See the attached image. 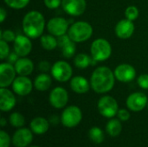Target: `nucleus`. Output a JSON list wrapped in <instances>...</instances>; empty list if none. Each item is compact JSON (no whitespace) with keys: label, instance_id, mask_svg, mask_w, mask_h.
<instances>
[{"label":"nucleus","instance_id":"0eeeda50","mask_svg":"<svg viewBox=\"0 0 148 147\" xmlns=\"http://www.w3.org/2000/svg\"><path fill=\"white\" fill-rule=\"evenodd\" d=\"M51 75L55 80L60 82H66L72 78V67L65 61H58L52 65Z\"/></svg>","mask_w":148,"mask_h":147},{"label":"nucleus","instance_id":"412c9836","mask_svg":"<svg viewBox=\"0 0 148 147\" xmlns=\"http://www.w3.org/2000/svg\"><path fill=\"white\" fill-rule=\"evenodd\" d=\"M90 84L88 81L83 76L77 75L70 80V88L76 94H86L90 88Z\"/></svg>","mask_w":148,"mask_h":147},{"label":"nucleus","instance_id":"393cba45","mask_svg":"<svg viewBox=\"0 0 148 147\" xmlns=\"http://www.w3.org/2000/svg\"><path fill=\"white\" fill-rule=\"evenodd\" d=\"M56 36L49 34V35H43L40 37V42L42 47L46 50H53L55 49L58 44H57V38Z\"/></svg>","mask_w":148,"mask_h":147},{"label":"nucleus","instance_id":"4468645a","mask_svg":"<svg viewBox=\"0 0 148 147\" xmlns=\"http://www.w3.org/2000/svg\"><path fill=\"white\" fill-rule=\"evenodd\" d=\"M33 88V83L27 76L19 75L16 77L12 83V89L15 94L20 96H25L30 94Z\"/></svg>","mask_w":148,"mask_h":147},{"label":"nucleus","instance_id":"a211bd4d","mask_svg":"<svg viewBox=\"0 0 148 147\" xmlns=\"http://www.w3.org/2000/svg\"><path fill=\"white\" fill-rule=\"evenodd\" d=\"M134 32V24L133 21L127 18L121 20L115 26V34L121 39H127Z\"/></svg>","mask_w":148,"mask_h":147},{"label":"nucleus","instance_id":"b1692460","mask_svg":"<svg viewBox=\"0 0 148 147\" xmlns=\"http://www.w3.org/2000/svg\"><path fill=\"white\" fill-rule=\"evenodd\" d=\"M122 130V125L121 123V120L118 119H111L107 126H106V131L108 134L111 137H117L120 135Z\"/></svg>","mask_w":148,"mask_h":147},{"label":"nucleus","instance_id":"f704fd0d","mask_svg":"<svg viewBox=\"0 0 148 147\" xmlns=\"http://www.w3.org/2000/svg\"><path fill=\"white\" fill-rule=\"evenodd\" d=\"M62 0H44V4L47 8L50 10H55L62 5Z\"/></svg>","mask_w":148,"mask_h":147},{"label":"nucleus","instance_id":"6ab92c4d","mask_svg":"<svg viewBox=\"0 0 148 147\" xmlns=\"http://www.w3.org/2000/svg\"><path fill=\"white\" fill-rule=\"evenodd\" d=\"M16 106L14 94L6 88H0V109L3 112H9Z\"/></svg>","mask_w":148,"mask_h":147},{"label":"nucleus","instance_id":"2eb2a0df","mask_svg":"<svg viewBox=\"0 0 148 147\" xmlns=\"http://www.w3.org/2000/svg\"><path fill=\"white\" fill-rule=\"evenodd\" d=\"M32 49V43L30 38L26 35H18L16 36L14 41V51L20 56L25 57L28 55Z\"/></svg>","mask_w":148,"mask_h":147},{"label":"nucleus","instance_id":"bb28decb","mask_svg":"<svg viewBox=\"0 0 148 147\" xmlns=\"http://www.w3.org/2000/svg\"><path fill=\"white\" fill-rule=\"evenodd\" d=\"M88 136H89L90 139L95 144L102 143L104 140V138H105L103 131L100 127H97V126H94L89 130Z\"/></svg>","mask_w":148,"mask_h":147},{"label":"nucleus","instance_id":"7ed1b4c3","mask_svg":"<svg viewBox=\"0 0 148 147\" xmlns=\"http://www.w3.org/2000/svg\"><path fill=\"white\" fill-rule=\"evenodd\" d=\"M68 35L73 42H82L88 41L92 36L93 28L87 22L78 21L69 27Z\"/></svg>","mask_w":148,"mask_h":147},{"label":"nucleus","instance_id":"39448f33","mask_svg":"<svg viewBox=\"0 0 148 147\" xmlns=\"http://www.w3.org/2000/svg\"><path fill=\"white\" fill-rule=\"evenodd\" d=\"M82 119V110L76 106H69L63 110L61 116V122L64 126L72 128L79 125Z\"/></svg>","mask_w":148,"mask_h":147},{"label":"nucleus","instance_id":"4be33fe9","mask_svg":"<svg viewBox=\"0 0 148 147\" xmlns=\"http://www.w3.org/2000/svg\"><path fill=\"white\" fill-rule=\"evenodd\" d=\"M49 127V122L45 118L36 117L30 122V129L36 134H44L48 132Z\"/></svg>","mask_w":148,"mask_h":147},{"label":"nucleus","instance_id":"c9c22d12","mask_svg":"<svg viewBox=\"0 0 148 147\" xmlns=\"http://www.w3.org/2000/svg\"><path fill=\"white\" fill-rule=\"evenodd\" d=\"M117 116L121 121H127L130 119V113L127 109H119Z\"/></svg>","mask_w":148,"mask_h":147},{"label":"nucleus","instance_id":"1a4fd4ad","mask_svg":"<svg viewBox=\"0 0 148 147\" xmlns=\"http://www.w3.org/2000/svg\"><path fill=\"white\" fill-rule=\"evenodd\" d=\"M49 102L55 108L61 109L64 107L69 101V94L62 87L55 88L49 94Z\"/></svg>","mask_w":148,"mask_h":147},{"label":"nucleus","instance_id":"5701e85b","mask_svg":"<svg viewBox=\"0 0 148 147\" xmlns=\"http://www.w3.org/2000/svg\"><path fill=\"white\" fill-rule=\"evenodd\" d=\"M51 84H52L51 77L46 73H42L39 75H37L34 81L35 88L42 92L47 91L50 88Z\"/></svg>","mask_w":148,"mask_h":147},{"label":"nucleus","instance_id":"37998d69","mask_svg":"<svg viewBox=\"0 0 148 147\" xmlns=\"http://www.w3.org/2000/svg\"><path fill=\"white\" fill-rule=\"evenodd\" d=\"M147 108H148V102H147Z\"/></svg>","mask_w":148,"mask_h":147},{"label":"nucleus","instance_id":"79ce46f5","mask_svg":"<svg viewBox=\"0 0 148 147\" xmlns=\"http://www.w3.org/2000/svg\"><path fill=\"white\" fill-rule=\"evenodd\" d=\"M31 147H39V146H32Z\"/></svg>","mask_w":148,"mask_h":147},{"label":"nucleus","instance_id":"ea45409f","mask_svg":"<svg viewBox=\"0 0 148 147\" xmlns=\"http://www.w3.org/2000/svg\"><path fill=\"white\" fill-rule=\"evenodd\" d=\"M49 122L53 125H57L60 120H59V118L56 116V115H52L50 118H49Z\"/></svg>","mask_w":148,"mask_h":147},{"label":"nucleus","instance_id":"9b49d317","mask_svg":"<svg viewBox=\"0 0 148 147\" xmlns=\"http://www.w3.org/2000/svg\"><path fill=\"white\" fill-rule=\"evenodd\" d=\"M62 6L67 14L78 16L84 13L87 3L86 0H62Z\"/></svg>","mask_w":148,"mask_h":147},{"label":"nucleus","instance_id":"7c9ffc66","mask_svg":"<svg viewBox=\"0 0 148 147\" xmlns=\"http://www.w3.org/2000/svg\"><path fill=\"white\" fill-rule=\"evenodd\" d=\"M0 39L4 40L7 42H12L15 41L16 36L15 35V33L10 30V29H6V30H1L0 32Z\"/></svg>","mask_w":148,"mask_h":147},{"label":"nucleus","instance_id":"aec40b11","mask_svg":"<svg viewBox=\"0 0 148 147\" xmlns=\"http://www.w3.org/2000/svg\"><path fill=\"white\" fill-rule=\"evenodd\" d=\"M16 74L23 76L29 75L34 70V63L33 62L26 57H21L17 60V62L14 64Z\"/></svg>","mask_w":148,"mask_h":147},{"label":"nucleus","instance_id":"f3484780","mask_svg":"<svg viewBox=\"0 0 148 147\" xmlns=\"http://www.w3.org/2000/svg\"><path fill=\"white\" fill-rule=\"evenodd\" d=\"M57 44L58 47L62 49V53L64 57L71 58L75 54V42H73L68 34L62 35L57 37Z\"/></svg>","mask_w":148,"mask_h":147},{"label":"nucleus","instance_id":"cd10ccee","mask_svg":"<svg viewBox=\"0 0 148 147\" xmlns=\"http://www.w3.org/2000/svg\"><path fill=\"white\" fill-rule=\"evenodd\" d=\"M10 123L14 127L21 128L25 124V119L19 113H12L10 116Z\"/></svg>","mask_w":148,"mask_h":147},{"label":"nucleus","instance_id":"58836bf2","mask_svg":"<svg viewBox=\"0 0 148 147\" xmlns=\"http://www.w3.org/2000/svg\"><path fill=\"white\" fill-rule=\"evenodd\" d=\"M6 16H7V11L4 10L3 7H1L0 8V21H1V23H3L5 20Z\"/></svg>","mask_w":148,"mask_h":147},{"label":"nucleus","instance_id":"9d476101","mask_svg":"<svg viewBox=\"0 0 148 147\" xmlns=\"http://www.w3.org/2000/svg\"><path fill=\"white\" fill-rule=\"evenodd\" d=\"M147 96L141 92L131 94L127 99V106L133 112L142 111L147 106Z\"/></svg>","mask_w":148,"mask_h":147},{"label":"nucleus","instance_id":"473e14b6","mask_svg":"<svg viewBox=\"0 0 148 147\" xmlns=\"http://www.w3.org/2000/svg\"><path fill=\"white\" fill-rule=\"evenodd\" d=\"M10 145V138L9 134L4 132H0V147H9Z\"/></svg>","mask_w":148,"mask_h":147},{"label":"nucleus","instance_id":"f03ea898","mask_svg":"<svg viewBox=\"0 0 148 147\" xmlns=\"http://www.w3.org/2000/svg\"><path fill=\"white\" fill-rule=\"evenodd\" d=\"M45 27V19L37 10L28 12L23 19V30L29 38L35 39L42 36Z\"/></svg>","mask_w":148,"mask_h":147},{"label":"nucleus","instance_id":"72a5a7b5","mask_svg":"<svg viewBox=\"0 0 148 147\" xmlns=\"http://www.w3.org/2000/svg\"><path fill=\"white\" fill-rule=\"evenodd\" d=\"M137 82H138V85H139L142 89H148V75L147 74L140 75L138 77Z\"/></svg>","mask_w":148,"mask_h":147},{"label":"nucleus","instance_id":"f257e3e1","mask_svg":"<svg viewBox=\"0 0 148 147\" xmlns=\"http://www.w3.org/2000/svg\"><path fill=\"white\" fill-rule=\"evenodd\" d=\"M115 76L112 70L105 66L98 67L92 74L90 85L92 89L98 94L111 91L114 86Z\"/></svg>","mask_w":148,"mask_h":147},{"label":"nucleus","instance_id":"c756f323","mask_svg":"<svg viewBox=\"0 0 148 147\" xmlns=\"http://www.w3.org/2000/svg\"><path fill=\"white\" fill-rule=\"evenodd\" d=\"M125 16L127 19L130 21H134L138 18L139 16V10L136 6L134 5H130L128 6L126 10H125Z\"/></svg>","mask_w":148,"mask_h":147},{"label":"nucleus","instance_id":"dca6fc26","mask_svg":"<svg viewBox=\"0 0 148 147\" xmlns=\"http://www.w3.org/2000/svg\"><path fill=\"white\" fill-rule=\"evenodd\" d=\"M33 140L32 131L28 128H20L12 137V144L16 147L28 146Z\"/></svg>","mask_w":148,"mask_h":147},{"label":"nucleus","instance_id":"4c0bfd02","mask_svg":"<svg viewBox=\"0 0 148 147\" xmlns=\"http://www.w3.org/2000/svg\"><path fill=\"white\" fill-rule=\"evenodd\" d=\"M19 55L16 53V52H13V53H10V55H8L7 57V60H8V62L10 63V64H15L17 60L19 59L18 58Z\"/></svg>","mask_w":148,"mask_h":147},{"label":"nucleus","instance_id":"f8f14e48","mask_svg":"<svg viewBox=\"0 0 148 147\" xmlns=\"http://www.w3.org/2000/svg\"><path fill=\"white\" fill-rule=\"evenodd\" d=\"M114 76L119 81L121 82H130L134 81L136 77V70L135 68L127 63H122L117 66L114 69Z\"/></svg>","mask_w":148,"mask_h":147},{"label":"nucleus","instance_id":"423d86ee","mask_svg":"<svg viewBox=\"0 0 148 147\" xmlns=\"http://www.w3.org/2000/svg\"><path fill=\"white\" fill-rule=\"evenodd\" d=\"M100 113L106 118L111 119L117 115L119 111V106L114 98L109 95H105L101 97L97 105Z\"/></svg>","mask_w":148,"mask_h":147},{"label":"nucleus","instance_id":"c85d7f7f","mask_svg":"<svg viewBox=\"0 0 148 147\" xmlns=\"http://www.w3.org/2000/svg\"><path fill=\"white\" fill-rule=\"evenodd\" d=\"M3 1L10 8L15 9V10L23 9L29 3V0H3Z\"/></svg>","mask_w":148,"mask_h":147},{"label":"nucleus","instance_id":"20e7f679","mask_svg":"<svg viewBox=\"0 0 148 147\" xmlns=\"http://www.w3.org/2000/svg\"><path fill=\"white\" fill-rule=\"evenodd\" d=\"M90 51L92 58L97 62H104L111 56L112 47L106 39L98 38L92 42Z\"/></svg>","mask_w":148,"mask_h":147},{"label":"nucleus","instance_id":"e433bc0d","mask_svg":"<svg viewBox=\"0 0 148 147\" xmlns=\"http://www.w3.org/2000/svg\"><path fill=\"white\" fill-rule=\"evenodd\" d=\"M52 66H50V63L48 61H42L38 64V68L42 73H47L49 70H51Z\"/></svg>","mask_w":148,"mask_h":147},{"label":"nucleus","instance_id":"a19ab883","mask_svg":"<svg viewBox=\"0 0 148 147\" xmlns=\"http://www.w3.org/2000/svg\"><path fill=\"white\" fill-rule=\"evenodd\" d=\"M6 125H7V120H6L4 118L2 117V118L0 119V126H1L2 127H4Z\"/></svg>","mask_w":148,"mask_h":147},{"label":"nucleus","instance_id":"a878e982","mask_svg":"<svg viewBox=\"0 0 148 147\" xmlns=\"http://www.w3.org/2000/svg\"><path fill=\"white\" fill-rule=\"evenodd\" d=\"M91 60L92 58L89 57L88 55L87 54H78L75 55V59H74V62L75 67H77L78 68H87L90 64H91Z\"/></svg>","mask_w":148,"mask_h":147},{"label":"nucleus","instance_id":"ddd939ff","mask_svg":"<svg viewBox=\"0 0 148 147\" xmlns=\"http://www.w3.org/2000/svg\"><path fill=\"white\" fill-rule=\"evenodd\" d=\"M16 69L13 64L3 62L0 65V87L7 88L12 85L16 79Z\"/></svg>","mask_w":148,"mask_h":147},{"label":"nucleus","instance_id":"6e6552de","mask_svg":"<svg viewBox=\"0 0 148 147\" xmlns=\"http://www.w3.org/2000/svg\"><path fill=\"white\" fill-rule=\"evenodd\" d=\"M47 29L49 34L58 37L69 31V22L61 16L51 18L47 23Z\"/></svg>","mask_w":148,"mask_h":147},{"label":"nucleus","instance_id":"2f4dec72","mask_svg":"<svg viewBox=\"0 0 148 147\" xmlns=\"http://www.w3.org/2000/svg\"><path fill=\"white\" fill-rule=\"evenodd\" d=\"M10 55V47L4 40L0 39V59L4 60L7 59Z\"/></svg>","mask_w":148,"mask_h":147}]
</instances>
